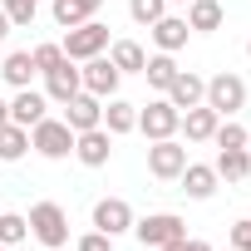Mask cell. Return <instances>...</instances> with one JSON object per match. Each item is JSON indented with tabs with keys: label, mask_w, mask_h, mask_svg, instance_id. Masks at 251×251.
<instances>
[{
	"label": "cell",
	"mask_w": 251,
	"mask_h": 251,
	"mask_svg": "<svg viewBox=\"0 0 251 251\" xmlns=\"http://www.w3.org/2000/svg\"><path fill=\"white\" fill-rule=\"evenodd\" d=\"M30 236V217L20 212H0V246H20Z\"/></svg>",
	"instance_id": "484cf974"
},
{
	"label": "cell",
	"mask_w": 251,
	"mask_h": 251,
	"mask_svg": "<svg viewBox=\"0 0 251 251\" xmlns=\"http://www.w3.org/2000/svg\"><path fill=\"white\" fill-rule=\"evenodd\" d=\"M187 30H197V35H212V30H222V20H226V10H222V0H187Z\"/></svg>",
	"instance_id": "d6986e66"
},
{
	"label": "cell",
	"mask_w": 251,
	"mask_h": 251,
	"mask_svg": "<svg viewBox=\"0 0 251 251\" xmlns=\"http://www.w3.org/2000/svg\"><path fill=\"white\" fill-rule=\"evenodd\" d=\"M182 251H212L207 241H182Z\"/></svg>",
	"instance_id": "d6a6232c"
},
{
	"label": "cell",
	"mask_w": 251,
	"mask_h": 251,
	"mask_svg": "<svg viewBox=\"0 0 251 251\" xmlns=\"http://www.w3.org/2000/svg\"><path fill=\"white\" fill-rule=\"evenodd\" d=\"M30 148H35L40 158L59 163V158H69V153H74V128H69L64 118H40L35 128H30Z\"/></svg>",
	"instance_id": "277c9868"
},
{
	"label": "cell",
	"mask_w": 251,
	"mask_h": 251,
	"mask_svg": "<svg viewBox=\"0 0 251 251\" xmlns=\"http://www.w3.org/2000/svg\"><path fill=\"white\" fill-rule=\"evenodd\" d=\"M118 69H113V59L108 54H94V59H84V69H79V84H84V94H94V99H113L118 94Z\"/></svg>",
	"instance_id": "ba28073f"
},
{
	"label": "cell",
	"mask_w": 251,
	"mask_h": 251,
	"mask_svg": "<svg viewBox=\"0 0 251 251\" xmlns=\"http://www.w3.org/2000/svg\"><path fill=\"white\" fill-rule=\"evenodd\" d=\"M246 138H251V133L241 128L236 118H226V123H217V133H212V143H217V148H246Z\"/></svg>",
	"instance_id": "4316f807"
},
{
	"label": "cell",
	"mask_w": 251,
	"mask_h": 251,
	"mask_svg": "<svg viewBox=\"0 0 251 251\" xmlns=\"http://www.w3.org/2000/svg\"><path fill=\"white\" fill-rule=\"evenodd\" d=\"M226 236H231V246H236V251H251V217H246V222H231V231H226Z\"/></svg>",
	"instance_id": "1f68e13d"
},
{
	"label": "cell",
	"mask_w": 251,
	"mask_h": 251,
	"mask_svg": "<svg viewBox=\"0 0 251 251\" xmlns=\"http://www.w3.org/2000/svg\"><path fill=\"white\" fill-rule=\"evenodd\" d=\"M217 177H226V182H241L246 173H251V158H246V148H217Z\"/></svg>",
	"instance_id": "d4e9b609"
},
{
	"label": "cell",
	"mask_w": 251,
	"mask_h": 251,
	"mask_svg": "<svg viewBox=\"0 0 251 251\" xmlns=\"http://www.w3.org/2000/svg\"><path fill=\"white\" fill-rule=\"evenodd\" d=\"M0 123H10V103L5 99H0Z\"/></svg>",
	"instance_id": "e575fe53"
},
{
	"label": "cell",
	"mask_w": 251,
	"mask_h": 251,
	"mask_svg": "<svg viewBox=\"0 0 251 251\" xmlns=\"http://www.w3.org/2000/svg\"><path fill=\"white\" fill-rule=\"evenodd\" d=\"M217 123H222V118H217L207 103H197V108H182V123H177V128L187 133V143H212Z\"/></svg>",
	"instance_id": "ac0fdd59"
},
{
	"label": "cell",
	"mask_w": 251,
	"mask_h": 251,
	"mask_svg": "<svg viewBox=\"0 0 251 251\" xmlns=\"http://www.w3.org/2000/svg\"><path fill=\"white\" fill-rule=\"evenodd\" d=\"M79 89H84V84H79V69H74V59H64V64H54V69L45 74V99H50V103H69Z\"/></svg>",
	"instance_id": "5bb4252c"
},
{
	"label": "cell",
	"mask_w": 251,
	"mask_h": 251,
	"mask_svg": "<svg viewBox=\"0 0 251 251\" xmlns=\"http://www.w3.org/2000/svg\"><path fill=\"white\" fill-rule=\"evenodd\" d=\"M103 128L113 133V138H123V133H133L138 128V103H128V99H103Z\"/></svg>",
	"instance_id": "2e32d148"
},
{
	"label": "cell",
	"mask_w": 251,
	"mask_h": 251,
	"mask_svg": "<svg viewBox=\"0 0 251 251\" xmlns=\"http://www.w3.org/2000/svg\"><path fill=\"white\" fill-rule=\"evenodd\" d=\"M5 35H10V15H5V10H0V40H5Z\"/></svg>",
	"instance_id": "836d02e7"
},
{
	"label": "cell",
	"mask_w": 251,
	"mask_h": 251,
	"mask_svg": "<svg viewBox=\"0 0 251 251\" xmlns=\"http://www.w3.org/2000/svg\"><path fill=\"white\" fill-rule=\"evenodd\" d=\"M148 30H153V45H158L163 54H177V50L187 45V35H192L182 15H163V20H153Z\"/></svg>",
	"instance_id": "e0dca14e"
},
{
	"label": "cell",
	"mask_w": 251,
	"mask_h": 251,
	"mask_svg": "<svg viewBox=\"0 0 251 251\" xmlns=\"http://www.w3.org/2000/svg\"><path fill=\"white\" fill-rule=\"evenodd\" d=\"M40 118H50V99H45L40 89H15V99H10V123L35 128Z\"/></svg>",
	"instance_id": "7c38bea8"
},
{
	"label": "cell",
	"mask_w": 251,
	"mask_h": 251,
	"mask_svg": "<svg viewBox=\"0 0 251 251\" xmlns=\"http://www.w3.org/2000/svg\"><path fill=\"white\" fill-rule=\"evenodd\" d=\"M168 5H187V0H168Z\"/></svg>",
	"instance_id": "8d00e7d4"
},
{
	"label": "cell",
	"mask_w": 251,
	"mask_h": 251,
	"mask_svg": "<svg viewBox=\"0 0 251 251\" xmlns=\"http://www.w3.org/2000/svg\"><path fill=\"white\" fill-rule=\"evenodd\" d=\"M30 236L45 246V251H59L69 241V217L59 202H35L30 207Z\"/></svg>",
	"instance_id": "7a4b0ae2"
},
{
	"label": "cell",
	"mask_w": 251,
	"mask_h": 251,
	"mask_svg": "<svg viewBox=\"0 0 251 251\" xmlns=\"http://www.w3.org/2000/svg\"><path fill=\"white\" fill-rule=\"evenodd\" d=\"M128 15H133L138 25H153V20L168 15V0H128Z\"/></svg>",
	"instance_id": "83f0119b"
},
{
	"label": "cell",
	"mask_w": 251,
	"mask_h": 251,
	"mask_svg": "<svg viewBox=\"0 0 251 251\" xmlns=\"http://www.w3.org/2000/svg\"><path fill=\"white\" fill-rule=\"evenodd\" d=\"M99 5H103V0H54V25H59V30H74V25L94 20Z\"/></svg>",
	"instance_id": "7402d4cb"
},
{
	"label": "cell",
	"mask_w": 251,
	"mask_h": 251,
	"mask_svg": "<svg viewBox=\"0 0 251 251\" xmlns=\"http://www.w3.org/2000/svg\"><path fill=\"white\" fill-rule=\"evenodd\" d=\"M0 251H5V246H0Z\"/></svg>",
	"instance_id": "b9f144b4"
},
{
	"label": "cell",
	"mask_w": 251,
	"mask_h": 251,
	"mask_svg": "<svg viewBox=\"0 0 251 251\" xmlns=\"http://www.w3.org/2000/svg\"><path fill=\"white\" fill-rule=\"evenodd\" d=\"M0 10L10 15V25H35V15H40V0H5Z\"/></svg>",
	"instance_id": "f1b7e54d"
},
{
	"label": "cell",
	"mask_w": 251,
	"mask_h": 251,
	"mask_svg": "<svg viewBox=\"0 0 251 251\" xmlns=\"http://www.w3.org/2000/svg\"><path fill=\"white\" fill-rule=\"evenodd\" d=\"M35 74L40 69H35V54L30 50H15V54H5V64H0V79H5L10 89H30Z\"/></svg>",
	"instance_id": "44dd1931"
},
{
	"label": "cell",
	"mask_w": 251,
	"mask_h": 251,
	"mask_svg": "<svg viewBox=\"0 0 251 251\" xmlns=\"http://www.w3.org/2000/svg\"><path fill=\"white\" fill-rule=\"evenodd\" d=\"M246 54H251V40H246Z\"/></svg>",
	"instance_id": "f35d334b"
},
{
	"label": "cell",
	"mask_w": 251,
	"mask_h": 251,
	"mask_svg": "<svg viewBox=\"0 0 251 251\" xmlns=\"http://www.w3.org/2000/svg\"><path fill=\"white\" fill-rule=\"evenodd\" d=\"M177 182H182V192H187L192 202H207L222 177H217V168H207V163H187V168L177 173Z\"/></svg>",
	"instance_id": "9a60e30c"
},
{
	"label": "cell",
	"mask_w": 251,
	"mask_h": 251,
	"mask_svg": "<svg viewBox=\"0 0 251 251\" xmlns=\"http://www.w3.org/2000/svg\"><path fill=\"white\" fill-rule=\"evenodd\" d=\"M226 251H236V246H226Z\"/></svg>",
	"instance_id": "60d3db41"
},
{
	"label": "cell",
	"mask_w": 251,
	"mask_h": 251,
	"mask_svg": "<svg viewBox=\"0 0 251 251\" xmlns=\"http://www.w3.org/2000/svg\"><path fill=\"white\" fill-rule=\"evenodd\" d=\"M158 251H182V241H177V246H158Z\"/></svg>",
	"instance_id": "d590c367"
},
{
	"label": "cell",
	"mask_w": 251,
	"mask_h": 251,
	"mask_svg": "<svg viewBox=\"0 0 251 251\" xmlns=\"http://www.w3.org/2000/svg\"><path fill=\"white\" fill-rule=\"evenodd\" d=\"M202 103H207L217 118H236V113L246 108V79H241V74H212Z\"/></svg>",
	"instance_id": "6da1fadb"
},
{
	"label": "cell",
	"mask_w": 251,
	"mask_h": 251,
	"mask_svg": "<svg viewBox=\"0 0 251 251\" xmlns=\"http://www.w3.org/2000/svg\"><path fill=\"white\" fill-rule=\"evenodd\" d=\"M108 59H113V69H118V74H143L148 50H143L138 40H108Z\"/></svg>",
	"instance_id": "ffe728a7"
},
{
	"label": "cell",
	"mask_w": 251,
	"mask_h": 251,
	"mask_svg": "<svg viewBox=\"0 0 251 251\" xmlns=\"http://www.w3.org/2000/svg\"><path fill=\"white\" fill-rule=\"evenodd\" d=\"M177 123H182V113H177L168 99H153V103L138 108V133H143L148 143H158V138H177Z\"/></svg>",
	"instance_id": "8992f818"
},
{
	"label": "cell",
	"mask_w": 251,
	"mask_h": 251,
	"mask_svg": "<svg viewBox=\"0 0 251 251\" xmlns=\"http://www.w3.org/2000/svg\"><path fill=\"white\" fill-rule=\"evenodd\" d=\"M108 153H113V133L103 128H84V133H74V158L84 163V168H103L108 163Z\"/></svg>",
	"instance_id": "9c48e42d"
},
{
	"label": "cell",
	"mask_w": 251,
	"mask_h": 251,
	"mask_svg": "<svg viewBox=\"0 0 251 251\" xmlns=\"http://www.w3.org/2000/svg\"><path fill=\"white\" fill-rule=\"evenodd\" d=\"M79 251H113V236L94 226V231H84V236H79Z\"/></svg>",
	"instance_id": "4dcf8cb0"
},
{
	"label": "cell",
	"mask_w": 251,
	"mask_h": 251,
	"mask_svg": "<svg viewBox=\"0 0 251 251\" xmlns=\"http://www.w3.org/2000/svg\"><path fill=\"white\" fill-rule=\"evenodd\" d=\"M143 79H148L158 94H168V84L177 79V59H173V54H163V50H158V54H148V64H143Z\"/></svg>",
	"instance_id": "cb8c5ba5"
},
{
	"label": "cell",
	"mask_w": 251,
	"mask_h": 251,
	"mask_svg": "<svg viewBox=\"0 0 251 251\" xmlns=\"http://www.w3.org/2000/svg\"><path fill=\"white\" fill-rule=\"evenodd\" d=\"M30 153V128L20 123H0V163H20Z\"/></svg>",
	"instance_id": "603a6c76"
},
{
	"label": "cell",
	"mask_w": 251,
	"mask_h": 251,
	"mask_svg": "<svg viewBox=\"0 0 251 251\" xmlns=\"http://www.w3.org/2000/svg\"><path fill=\"white\" fill-rule=\"evenodd\" d=\"M182 168H187V148H182L177 138H158V143H148V173H153L158 182H177Z\"/></svg>",
	"instance_id": "52a82bcc"
},
{
	"label": "cell",
	"mask_w": 251,
	"mask_h": 251,
	"mask_svg": "<svg viewBox=\"0 0 251 251\" xmlns=\"http://www.w3.org/2000/svg\"><path fill=\"white\" fill-rule=\"evenodd\" d=\"M246 158H251V138H246Z\"/></svg>",
	"instance_id": "74e56055"
},
{
	"label": "cell",
	"mask_w": 251,
	"mask_h": 251,
	"mask_svg": "<svg viewBox=\"0 0 251 251\" xmlns=\"http://www.w3.org/2000/svg\"><path fill=\"white\" fill-rule=\"evenodd\" d=\"M64 59H74V64H84V59H94V54H103L108 50V25H99V20H84V25H74V30H64Z\"/></svg>",
	"instance_id": "5b68a950"
},
{
	"label": "cell",
	"mask_w": 251,
	"mask_h": 251,
	"mask_svg": "<svg viewBox=\"0 0 251 251\" xmlns=\"http://www.w3.org/2000/svg\"><path fill=\"white\" fill-rule=\"evenodd\" d=\"M30 54H35V69H40V74H50L54 64H64V50H59V45H35Z\"/></svg>",
	"instance_id": "f546056e"
},
{
	"label": "cell",
	"mask_w": 251,
	"mask_h": 251,
	"mask_svg": "<svg viewBox=\"0 0 251 251\" xmlns=\"http://www.w3.org/2000/svg\"><path fill=\"white\" fill-rule=\"evenodd\" d=\"M64 108V123H69V128L74 133H84V128H99V123H103V99H94V94H74L69 103H59Z\"/></svg>",
	"instance_id": "8fae6325"
},
{
	"label": "cell",
	"mask_w": 251,
	"mask_h": 251,
	"mask_svg": "<svg viewBox=\"0 0 251 251\" xmlns=\"http://www.w3.org/2000/svg\"><path fill=\"white\" fill-rule=\"evenodd\" d=\"M133 236L143 241V246H177V241H187V222L177 217V212H148L143 222H133Z\"/></svg>",
	"instance_id": "3957f363"
},
{
	"label": "cell",
	"mask_w": 251,
	"mask_h": 251,
	"mask_svg": "<svg viewBox=\"0 0 251 251\" xmlns=\"http://www.w3.org/2000/svg\"><path fill=\"white\" fill-rule=\"evenodd\" d=\"M202 94H207V79H202V74H192V69H177V79L168 84V94H163V99L182 113V108H197V103H202Z\"/></svg>",
	"instance_id": "4fadbf2b"
},
{
	"label": "cell",
	"mask_w": 251,
	"mask_h": 251,
	"mask_svg": "<svg viewBox=\"0 0 251 251\" xmlns=\"http://www.w3.org/2000/svg\"><path fill=\"white\" fill-rule=\"evenodd\" d=\"M94 226L108 231V236L133 231V207L123 202V197H99V202H94Z\"/></svg>",
	"instance_id": "30bf717a"
},
{
	"label": "cell",
	"mask_w": 251,
	"mask_h": 251,
	"mask_svg": "<svg viewBox=\"0 0 251 251\" xmlns=\"http://www.w3.org/2000/svg\"><path fill=\"white\" fill-rule=\"evenodd\" d=\"M5 251H15V246H5Z\"/></svg>",
	"instance_id": "ab89813d"
}]
</instances>
